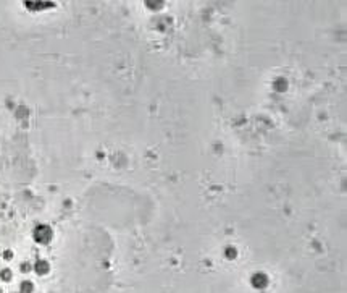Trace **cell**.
I'll list each match as a JSON object with an SVG mask.
<instances>
[{
  "label": "cell",
  "instance_id": "obj_1",
  "mask_svg": "<svg viewBox=\"0 0 347 293\" xmlns=\"http://www.w3.org/2000/svg\"><path fill=\"white\" fill-rule=\"evenodd\" d=\"M52 230H50V227H47V225H39V227L34 230V238H36V241H39V243H49L50 240H52Z\"/></svg>",
  "mask_w": 347,
  "mask_h": 293
},
{
  "label": "cell",
  "instance_id": "obj_2",
  "mask_svg": "<svg viewBox=\"0 0 347 293\" xmlns=\"http://www.w3.org/2000/svg\"><path fill=\"white\" fill-rule=\"evenodd\" d=\"M252 285L255 288H265L266 285H268V277L261 272L255 274V275H252Z\"/></svg>",
  "mask_w": 347,
  "mask_h": 293
},
{
  "label": "cell",
  "instance_id": "obj_3",
  "mask_svg": "<svg viewBox=\"0 0 347 293\" xmlns=\"http://www.w3.org/2000/svg\"><path fill=\"white\" fill-rule=\"evenodd\" d=\"M34 269H36V272L39 274V275H44V274L49 272V262H47V261H37Z\"/></svg>",
  "mask_w": 347,
  "mask_h": 293
},
{
  "label": "cell",
  "instance_id": "obj_4",
  "mask_svg": "<svg viewBox=\"0 0 347 293\" xmlns=\"http://www.w3.org/2000/svg\"><path fill=\"white\" fill-rule=\"evenodd\" d=\"M33 288L34 287H33L31 282H23V283H21V293H31Z\"/></svg>",
  "mask_w": 347,
  "mask_h": 293
},
{
  "label": "cell",
  "instance_id": "obj_5",
  "mask_svg": "<svg viewBox=\"0 0 347 293\" xmlns=\"http://www.w3.org/2000/svg\"><path fill=\"white\" fill-rule=\"evenodd\" d=\"M274 89L276 91H284L286 89V81L284 79H276L274 81Z\"/></svg>",
  "mask_w": 347,
  "mask_h": 293
},
{
  "label": "cell",
  "instance_id": "obj_6",
  "mask_svg": "<svg viewBox=\"0 0 347 293\" xmlns=\"http://www.w3.org/2000/svg\"><path fill=\"white\" fill-rule=\"evenodd\" d=\"M0 277H2L3 280H7V282H8L10 279H12V272H10L8 269H3V270L0 272Z\"/></svg>",
  "mask_w": 347,
  "mask_h": 293
},
{
  "label": "cell",
  "instance_id": "obj_7",
  "mask_svg": "<svg viewBox=\"0 0 347 293\" xmlns=\"http://www.w3.org/2000/svg\"><path fill=\"white\" fill-rule=\"evenodd\" d=\"M225 254H226V257H229V259H234L236 257V249L234 248H228L225 251Z\"/></svg>",
  "mask_w": 347,
  "mask_h": 293
},
{
  "label": "cell",
  "instance_id": "obj_8",
  "mask_svg": "<svg viewBox=\"0 0 347 293\" xmlns=\"http://www.w3.org/2000/svg\"><path fill=\"white\" fill-rule=\"evenodd\" d=\"M12 251H5V259H12Z\"/></svg>",
  "mask_w": 347,
  "mask_h": 293
},
{
  "label": "cell",
  "instance_id": "obj_9",
  "mask_svg": "<svg viewBox=\"0 0 347 293\" xmlns=\"http://www.w3.org/2000/svg\"><path fill=\"white\" fill-rule=\"evenodd\" d=\"M29 270V264H23V272H28Z\"/></svg>",
  "mask_w": 347,
  "mask_h": 293
},
{
  "label": "cell",
  "instance_id": "obj_10",
  "mask_svg": "<svg viewBox=\"0 0 347 293\" xmlns=\"http://www.w3.org/2000/svg\"><path fill=\"white\" fill-rule=\"evenodd\" d=\"M0 293H2V292H0Z\"/></svg>",
  "mask_w": 347,
  "mask_h": 293
}]
</instances>
